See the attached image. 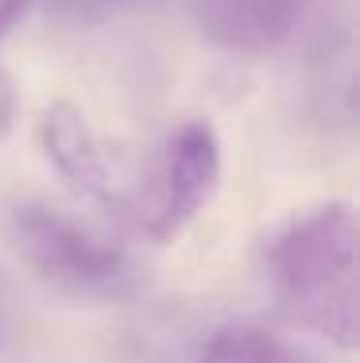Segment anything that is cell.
<instances>
[{
    "label": "cell",
    "instance_id": "obj_2",
    "mask_svg": "<svg viewBox=\"0 0 360 363\" xmlns=\"http://www.w3.org/2000/svg\"><path fill=\"white\" fill-rule=\"evenodd\" d=\"M221 182V143L205 120L175 128L159 147L143 186L132 197L136 224L156 244H175L205 205L213 201Z\"/></svg>",
    "mask_w": 360,
    "mask_h": 363
},
{
    "label": "cell",
    "instance_id": "obj_1",
    "mask_svg": "<svg viewBox=\"0 0 360 363\" xmlns=\"http://www.w3.org/2000/svg\"><path fill=\"white\" fill-rule=\"evenodd\" d=\"M271 282L283 313L333 348L353 352L360 333L356 217L345 201L290 220L271 244Z\"/></svg>",
    "mask_w": 360,
    "mask_h": 363
},
{
    "label": "cell",
    "instance_id": "obj_6",
    "mask_svg": "<svg viewBox=\"0 0 360 363\" xmlns=\"http://www.w3.org/2000/svg\"><path fill=\"white\" fill-rule=\"evenodd\" d=\"M198 363H283V344L260 325H221L202 348Z\"/></svg>",
    "mask_w": 360,
    "mask_h": 363
},
{
    "label": "cell",
    "instance_id": "obj_3",
    "mask_svg": "<svg viewBox=\"0 0 360 363\" xmlns=\"http://www.w3.org/2000/svg\"><path fill=\"white\" fill-rule=\"evenodd\" d=\"M16 240L43 279L74 294L116 298L132 290L136 271L116 244L47 205H23L16 213Z\"/></svg>",
    "mask_w": 360,
    "mask_h": 363
},
{
    "label": "cell",
    "instance_id": "obj_5",
    "mask_svg": "<svg viewBox=\"0 0 360 363\" xmlns=\"http://www.w3.org/2000/svg\"><path fill=\"white\" fill-rule=\"evenodd\" d=\"M302 0H194L202 31L236 55L276 50L290 35Z\"/></svg>",
    "mask_w": 360,
    "mask_h": 363
},
{
    "label": "cell",
    "instance_id": "obj_7",
    "mask_svg": "<svg viewBox=\"0 0 360 363\" xmlns=\"http://www.w3.org/2000/svg\"><path fill=\"white\" fill-rule=\"evenodd\" d=\"M12 124H16V85L0 70V140L12 132Z\"/></svg>",
    "mask_w": 360,
    "mask_h": 363
},
{
    "label": "cell",
    "instance_id": "obj_8",
    "mask_svg": "<svg viewBox=\"0 0 360 363\" xmlns=\"http://www.w3.org/2000/svg\"><path fill=\"white\" fill-rule=\"evenodd\" d=\"M31 8V0H0V39L23 20V12Z\"/></svg>",
    "mask_w": 360,
    "mask_h": 363
},
{
    "label": "cell",
    "instance_id": "obj_9",
    "mask_svg": "<svg viewBox=\"0 0 360 363\" xmlns=\"http://www.w3.org/2000/svg\"><path fill=\"white\" fill-rule=\"evenodd\" d=\"M113 4V0H58V8H62V12H97V8H109Z\"/></svg>",
    "mask_w": 360,
    "mask_h": 363
},
{
    "label": "cell",
    "instance_id": "obj_4",
    "mask_svg": "<svg viewBox=\"0 0 360 363\" xmlns=\"http://www.w3.org/2000/svg\"><path fill=\"white\" fill-rule=\"evenodd\" d=\"M39 147L55 167V174L78 197L105 205V209L124 205V182H120L116 159L109 155L105 140L93 132L78 105L55 101L39 112Z\"/></svg>",
    "mask_w": 360,
    "mask_h": 363
}]
</instances>
